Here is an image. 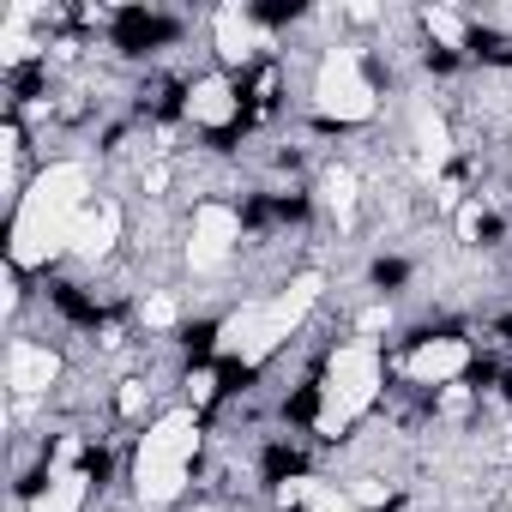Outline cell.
I'll return each mask as SVG.
<instances>
[{"mask_svg": "<svg viewBox=\"0 0 512 512\" xmlns=\"http://www.w3.org/2000/svg\"><path fill=\"white\" fill-rule=\"evenodd\" d=\"M91 205V169L85 163H49L13 211V266H49L55 253H67L79 217Z\"/></svg>", "mask_w": 512, "mask_h": 512, "instance_id": "obj_1", "label": "cell"}, {"mask_svg": "<svg viewBox=\"0 0 512 512\" xmlns=\"http://www.w3.org/2000/svg\"><path fill=\"white\" fill-rule=\"evenodd\" d=\"M320 290H326V278L320 272H302V278H290L278 296H266V302H247V308H235L223 326H217V356H229V362H266L302 320H308V308L320 302Z\"/></svg>", "mask_w": 512, "mask_h": 512, "instance_id": "obj_2", "label": "cell"}, {"mask_svg": "<svg viewBox=\"0 0 512 512\" xmlns=\"http://www.w3.org/2000/svg\"><path fill=\"white\" fill-rule=\"evenodd\" d=\"M199 452V422L193 410H169L145 428L139 452H133V494L145 506H169L181 488H187V464Z\"/></svg>", "mask_w": 512, "mask_h": 512, "instance_id": "obj_3", "label": "cell"}, {"mask_svg": "<svg viewBox=\"0 0 512 512\" xmlns=\"http://www.w3.org/2000/svg\"><path fill=\"white\" fill-rule=\"evenodd\" d=\"M374 398H380V356H374V344H344L332 356V368H326V386H320V434L350 428Z\"/></svg>", "mask_w": 512, "mask_h": 512, "instance_id": "obj_4", "label": "cell"}, {"mask_svg": "<svg viewBox=\"0 0 512 512\" xmlns=\"http://www.w3.org/2000/svg\"><path fill=\"white\" fill-rule=\"evenodd\" d=\"M314 109H320L326 121H338V127L368 121V115L380 109V91H374V79L362 73V55H356V49H332V55L320 61V79H314Z\"/></svg>", "mask_w": 512, "mask_h": 512, "instance_id": "obj_5", "label": "cell"}, {"mask_svg": "<svg viewBox=\"0 0 512 512\" xmlns=\"http://www.w3.org/2000/svg\"><path fill=\"white\" fill-rule=\"evenodd\" d=\"M235 241H241V217H235L229 205H199V211H193V241H187V266H193V272L223 266Z\"/></svg>", "mask_w": 512, "mask_h": 512, "instance_id": "obj_6", "label": "cell"}, {"mask_svg": "<svg viewBox=\"0 0 512 512\" xmlns=\"http://www.w3.org/2000/svg\"><path fill=\"white\" fill-rule=\"evenodd\" d=\"M410 380H422V386H452L464 368H470V344H458V338H428L422 350H410Z\"/></svg>", "mask_w": 512, "mask_h": 512, "instance_id": "obj_7", "label": "cell"}, {"mask_svg": "<svg viewBox=\"0 0 512 512\" xmlns=\"http://www.w3.org/2000/svg\"><path fill=\"white\" fill-rule=\"evenodd\" d=\"M55 374H61V356H55V350H43V344H31V338H19V344L7 350V386H13V392L37 398V392L55 386Z\"/></svg>", "mask_w": 512, "mask_h": 512, "instance_id": "obj_8", "label": "cell"}, {"mask_svg": "<svg viewBox=\"0 0 512 512\" xmlns=\"http://www.w3.org/2000/svg\"><path fill=\"white\" fill-rule=\"evenodd\" d=\"M115 241H121V205L115 199H91L79 229H73V241H67V253H79V260H103Z\"/></svg>", "mask_w": 512, "mask_h": 512, "instance_id": "obj_9", "label": "cell"}, {"mask_svg": "<svg viewBox=\"0 0 512 512\" xmlns=\"http://www.w3.org/2000/svg\"><path fill=\"white\" fill-rule=\"evenodd\" d=\"M187 115L199 121V127H229L235 121V91H229V79H199L193 91H187Z\"/></svg>", "mask_w": 512, "mask_h": 512, "instance_id": "obj_10", "label": "cell"}, {"mask_svg": "<svg viewBox=\"0 0 512 512\" xmlns=\"http://www.w3.org/2000/svg\"><path fill=\"white\" fill-rule=\"evenodd\" d=\"M211 31H217V55H223L229 67H241V61L253 55V31H247V19H241V7H217V19H211Z\"/></svg>", "mask_w": 512, "mask_h": 512, "instance_id": "obj_11", "label": "cell"}, {"mask_svg": "<svg viewBox=\"0 0 512 512\" xmlns=\"http://www.w3.org/2000/svg\"><path fill=\"white\" fill-rule=\"evenodd\" d=\"M85 488H91V476H85V470H55L31 512H79V506H85Z\"/></svg>", "mask_w": 512, "mask_h": 512, "instance_id": "obj_12", "label": "cell"}, {"mask_svg": "<svg viewBox=\"0 0 512 512\" xmlns=\"http://www.w3.org/2000/svg\"><path fill=\"white\" fill-rule=\"evenodd\" d=\"M416 145H422V163L440 169V163H446V121H440V115H422V121H416Z\"/></svg>", "mask_w": 512, "mask_h": 512, "instance_id": "obj_13", "label": "cell"}, {"mask_svg": "<svg viewBox=\"0 0 512 512\" xmlns=\"http://www.w3.org/2000/svg\"><path fill=\"white\" fill-rule=\"evenodd\" d=\"M326 205L338 211V223H350V211H356V175L350 169H332L326 175Z\"/></svg>", "mask_w": 512, "mask_h": 512, "instance_id": "obj_14", "label": "cell"}, {"mask_svg": "<svg viewBox=\"0 0 512 512\" xmlns=\"http://www.w3.org/2000/svg\"><path fill=\"white\" fill-rule=\"evenodd\" d=\"M422 25H428V31H434L446 49H464V19H458V13H446V7H428V13H422Z\"/></svg>", "mask_w": 512, "mask_h": 512, "instance_id": "obj_15", "label": "cell"}, {"mask_svg": "<svg viewBox=\"0 0 512 512\" xmlns=\"http://www.w3.org/2000/svg\"><path fill=\"white\" fill-rule=\"evenodd\" d=\"M302 512H362L356 506V494H344V488H326V482H314L308 488V506Z\"/></svg>", "mask_w": 512, "mask_h": 512, "instance_id": "obj_16", "label": "cell"}, {"mask_svg": "<svg viewBox=\"0 0 512 512\" xmlns=\"http://www.w3.org/2000/svg\"><path fill=\"white\" fill-rule=\"evenodd\" d=\"M169 320H175V302L169 296H151L145 302V326H169Z\"/></svg>", "mask_w": 512, "mask_h": 512, "instance_id": "obj_17", "label": "cell"}, {"mask_svg": "<svg viewBox=\"0 0 512 512\" xmlns=\"http://www.w3.org/2000/svg\"><path fill=\"white\" fill-rule=\"evenodd\" d=\"M139 410H145V386L127 380V386H121V416H139Z\"/></svg>", "mask_w": 512, "mask_h": 512, "instance_id": "obj_18", "label": "cell"}, {"mask_svg": "<svg viewBox=\"0 0 512 512\" xmlns=\"http://www.w3.org/2000/svg\"><path fill=\"white\" fill-rule=\"evenodd\" d=\"M211 386H217V380H211V374H205V368H199V374H193V380H187V392H193V404H205V398H211Z\"/></svg>", "mask_w": 512, "mask_h": 512, "instance_id": "obj_19", "label": "cell"}, {"mask_svg": "<svg viewBox=\"0 0 512 512\" xmlns=\"http://www.w3.org/2000/svg\"><path fill=\"white\" fill-rule=\"evenodd\" d=\"M386 320H392V314H386V308H368V314H362V320H356V326H362V332H380V326H386Z\"/></svg>", "mask_w": 512, "mask_h": 512, "instance_id": "obj_20", "label": "cell"}, {"mask_svg": "<svg viewBox=\"0 0 512 512\" xmlns=\"http://www.w3.org/2000/svg\"><path fill=\"white\" fill-rule=\"evenodd\" d=\"M458 235H464V241L476 235V205H464V211H458Z\"/></svg>", "mask_w": 512, "mask_h": 512, "instance_id": "obj_21", "label": "cell"}]
</instances>
